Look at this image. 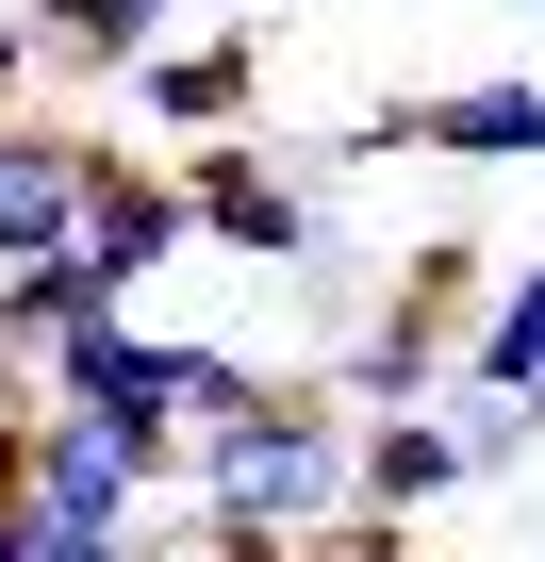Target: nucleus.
<instances>
[{
	"label": "nucleus",
	"mask_w": 545,
	"mask_h": 562,
	"mask_svg": "<svg viewBox=\"0 0 545 562\" xmlns=\"http://www.w3.org/2000/svg\"><path fill=\"white\" fill-rule=\"evenodd\" d=\"M430 496H463L446 430H430V414H348V513H364V529H413Z\"/></svg>",
	"instance_id": "obj_9"
},
{
	"label": "nucleus",
	"mask_w": 545,
	"mask_h": 562,
	"mask_svg": "<svg viewBox=\"0 0 545 562\" xmlns=\"http://www.w3.org/2000/svg\"><path fill=\"white\" fill-rule=\"evenodd\" d=\"M18 83H34V34H18V18H0V116H18Z\"/></svg>",
	"instance_id": "obj_16"
},
{
	"label": "nucleus",
	"mask_w": 545,
	"mask_h": 562,
	"mask_svg": "<svg viewBox=\"0 0 545 562\" xmlns=\"http://www.w3.org/2000/svg\"><path fill=\"white\" fill-rule=\"evenodd\" d=\"M215 18H231V0H215Z\"/></svg>",
	"instance_id": "obj_18"
},
{
	"label": "nucleus",
	"mask_w": 545,
	"mask_h": 562,
	"mask_svg": "<svg viewBox=\"0 0 545 562\" xmlns=\"http://www.w3.org/2000/svg\"><path fill=\"white\" fill-rule=\"evenodd\" d=\"M83 166H100L83 116H0V281L67 265V232H83Z\"/></svg>",
	"instance_id": "obj_5"
},
{
	"label": "nucleus",
	"mask_w": 545,
	"mask_h": 562,
	"mask_svg": "<svg viewBox=\"0 0 545 562\" xmlns=\"http://www.w3.org/2000/svg\"><path fill=\"white\" fill-rule=\"evenodd\" d=\"M463 315H479V265H463V248H430L397 299H381V331L348 348V414H430V397H446V364H463Z\"/></svg>",
	"instance_id": "obj_2"
},
{
	"label": "nucleus",
	"mask_w": 545,
	"mask_h": 562,
	"mask_svg": "<svg viewBox=\"0 0 545 562\" xmlns=\"http://www.w3.org/2000/svg\"><path fill=\"white\" fill-rule=\"evenodd\" d=\"M446 381H479V397H529V414H545V248L479 281V315H463V364H446Z\"/></svg>",
	"instance_id": "obj_10"
},
{
	"label": "nucleus",
	"mask_w": 545,
	"mask_h": 562,
	"mask_svg": "<svg viewBox=\"0 0 545 562\" xmlns=\"http://www.w3.org/2000/svg\"><path fill=\"white\" fill-rule=\"evenodd\" d=\"M348 149H446V166H545V83H446V100H397L381 133Z\"/></svg>",
	"instance_id": "obj_8"
},
{
	"label": "nucleus",
	"mask_w": 545,
	"mask_h": 562,
	"mask_svg": "<svg viewBox=\"0 0 545 562\" xmlns=\"http://www.w3.org/2000/svg\"><path fill=\"white\" fill-rule=\"evenodd\" d=\"M298 562H413V546H397V529H364V513H331V529H315Z\"/></svg>",
	"instance_id": "obj_15"
},
{
	"label": "nucleus",
	"mask_w": 545,
	"mask_h": 562,
	"mask_svg": "<svg viewBox=\"0 0 545 562\" xmlns=\"http://www.w3.org/2000/svg\"><path fill=\"white\" fill-rule=\"evenodd\" d=\"M248 100H264V50H248V34H166V50L133 67V116H149V133H182V149L248 133Z\"/></svg>",
	"instance_id": "obj_7"
},
{
	"label": "nucleus",
	"mask_w": 545,
	"mask_h": 562,
	"mask_svg": "<svg viewBox=\"0 0 545 562\" xmlns=\"http://www.w3.org/2000/svg\"><path fill=\"white\" fill-rule=\"evenodd\" d=\"M34 562H166V546H149V529H50V513H34Z\"/></svg>",
	"instance_id": "obj_14"
},
{
	"label": "nucleus",
	"mask_w": 545,
	"mask_h": 562,
	"mask_svg": "<svg viewBox=\"0 0 545 562\" xmlns=\"http://www.w3.org/2000/svg\"><path fill=\"white\" fill-rule=\"evenodd\" d=\"M182 18H198V0H34L18 34H34V67H100V83H133Z\"/></svg>",
	"instance_id": "obj_11"
},
{
	"label": "nucleus",
	"mask_w": 545,
	"mask_h": 562,
	"mask_svg": "<svg viewBox=\"0 0 545 562\" xmlns=\"http://www.w3.org/2000/svg\"><path fill=\"white\" fill-rule=\"evenodd\" d=\"M166 199H182V232H215V248H248V265H298V248H315V199H298V166H264L248 133L182 149V166H166Z\"/></svg>",
	"instance_id": "obj_3"
},
{
	"label": "nucleus",
	"mask_w": 545,
	"mask_h": 562,
	"mask_svg": "<svg viewBox=\"0 0 545 562\" xmlns=\"http://www.w3.org/2000/svg\"><path fill=\"white\" fill-rule=\"evenodd\" d=\"M0 562H34V513H18V496H0Z\"/></svg>",
	"instance_id": "obj_17"
},
{
	"label": "nucleus",
	"mask_w": 545,
	"mask_h": 562,
	"mask_svg": "<svg viewBox=\"0 0 545 562\" xmlns=\"http://www.w3.org/2000/svg\"><path fill=\"white\" fill-rule=\"evenodd\" d=\"M182 480H198V513H231V529H282V546H315V529L348 513V397L248 381L215 430H182Z\"/></svg>",
	"instance_id": "obj_1"
},
{
	"label": "nucleus",
	"mask_w": 545,
	"mask_h": 562,
	"mask_svg": "<svg viewBox=\"0 0 545 562\" xmlns=\"http://www.w3.org/2000/svg\"><path fill=\"white\" fill-rule=\"evenodd\" d=\"M149 480H166V463H133L116 430H83V414H50V397L18 414V513H50V529H133Z\"/></svg>",
	"instance_id": "obj_4"
},
{
	"label": "nucleus",
	"mask_w": 545,
	"mask_h": 562,
	"mask_svg": "<svg viewBox=\"0 0 545 562\" xmlns=\"http://www.w3.org/2000/svg\"><path fill=\"white\" fill-rule=\"evenodd\" d=\"M430 430H446V463H463V480H512L545 414H529V397H479V381H446V397H430Z\"/></svg>",
	"instance_id": "obj_13"
},
{
	"label": "nucleus",
	"mask_w": 545,
	"mask_h": 562,
	"mask_svg": "<svg viewBox=\"0 0 545 562\" xmlns=\"http://www.w3.org/2000/svg\"><path fill=\"white\" fill-rule=\"evenodd\" d=\"M116 299H100V281L83 265H34V281H0V348H18V364H50L67 331H100Z\"/></svg>",
	"instance_id": "obj_12"
},
{
	"label": "nucleus",
	"mask_w": 545,
	"mask_h": 562,
	"mask_svg": "<svg viewBox=\"0 0 545 562\" xmlns=\"http://www.w3.org/2000/svg\"><path fill=\"white\" fill-rule=\"evenodd\" d=\"M67 265L100 281L116 315H133V281L182 265V199H166V166H133L116 133H100V166H83V232H67Z\"/></svg>",
	"instance_id": "obj_6"
}]
</instances>
